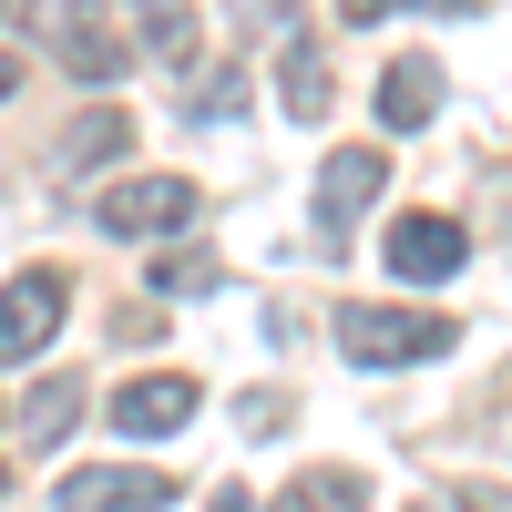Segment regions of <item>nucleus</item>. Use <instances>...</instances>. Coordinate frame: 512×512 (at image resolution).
<instances>
[{
    "mask_svg": "<svg viewBox=\"0 0 512 512\" xmlns=\"http://www.w3.org/2000/svg\"><path fill=\"white\" fill-rule=\"evenodd\" d=\"M21 21H31V41L72 82H123L134 72V41H123V21L103 11V0H21Z\"/></svg>",
    "mask_w": 512,
    "mask_h": 512,
    "instance_id": "nucleus-1",
    "label": "nucleus"
},
{
    "mask_svg": "<svg viewBox=\"0 0 512 512\" xmlns=\"http://www.w3.org/2000/svg\"><path fill=\"white\" fill-rule=\"evenodd\" d=\"M338 349H349V369H410V359L451 349V318L390 308V297H349V308H338Z\"/></svg>",
    "mask_w": 512,
    "mask_h": 512,
    "instance_id": "nucleus-2",
    "label": "nucleus"
},
{
    "mask_svg": "<svg viewBox=\"0 0 512 512\" xmlns=\"http://www.w3.org/2000/svg\"><path fill=\"white\" fill-rule=\"evenodd\" d=\"M195 216H205V195L185 175H113L93 195V226L103 236H185Z\"/></svg>",
    "mask_w": 512,
    "mask_h": 512,
    "instance_id": "nucleus-3",
    "label": "nucleus"
},
{
    "mask_svg": "<svg viewBox=\"0 0 512 512\" xmlns=\"http://www.w3.org/2000/svg\"><path fill=\"white\" fill-rule=\"evenodd\" d=\"M62 267H21L11 287H0V369H21V359H41L52 349V328H62Z\"/></svg>",
    "mask_w": 512,
    "mask_h": 512,
    "instance_id": "nucleus-4",
    "label": "nucleus"
},
{
    "mask_svg": "<svg viewBox=\"0 0 512 512\" xmlns=\"http://www.w3.org/2000/svg\"><path fill=\"white\" fill-rule=\"evenodd\" d=\"M103 410H113V431H123V441H164V431H185V420L205 410V390H195L185 369H154V379H123Z\"/></svg>",
    "mask_w": 512,
    "mask_h": 512,
    "instance_id": "nucleus-5",
    "label": "nucleus"
},
{
    "mask_svg": "<svg viewBox=\"0 0 512 512\" xmlns=\"http://www.w3.org/2000/svg\"><path fill=\"white\" fill-rule=\"evenodd\" d=\"M175 472H144V461H103V472H62V512H164Z\"/></svg>",
    "mask_w": 512,
    "mask_h": 512,
    "instance_id": "nucleus-6",
    "label": "nucleus"
},
{
    "mask_svg": "<svg viewBox=\"0 0 512 512\" xmlns=\"http://www.w3.org/2000/svg\"><path fill=\"white\" fill-rule=\"evenodd\" d=\"M461 256H472L461 216H400V226H390V277H400V287H441Z\"/></svg>",
    "mask_w": 512,
    "mask_h": 512,
    "instance_id": "nucleus-7",
    "label": "nucleus"
},
{
    "mask_svg": "<svg viewBox=\"0 0 512 512\" xmlns=\"http://www.w3.org/2000/svg\"><path fill=\"white\" fill-rule=\"evenodd\" d=\"M379 185H390V154H379V144H338V154L318 164V226L349 236V216L379 205Z\"/></svg>",
    "mask_w": 512,
    "mask_h": 512,
    "instance_id": "nucleus-8",
    "label": "nucleus"
},
{
    "mask_svg": "<svg viewBox=\"0 0 512 512\" xmlns=\"http://www.w3.org/2000/svg\"><path fill=\"white\" fill-rule=\"evenodd\" d=\"M431 113H441V62L431 52H400L390 72H379V123H390V134H420Z\"/></svg>",
    "mask_w": 512,
    "mask_h": 512,
    "instance_id": "nucleus-9",
    "label": "nucleus"
},
{
    "mask_svg": "<svg viewBox=\"0 0 512 512\" xmlns=\"http://www.w3.org/2000/svg\"><path fill=\"white\" fill-rule=\"evenodd\" d=\"M267 512H369V472L349 461H308V472H287Z\"/></svg>",
    "mask_w": 512,
    "mask_h": 512,
    "instance_id": "nucleus-10",
    "label": "nucleus"
},
{
    "mask_svg": "<svg viewBox=\"0 0 512 512\" xmlns=\"http://www.w3.org/2000/svg\"><path fill=\"white\" fill-rule=\"evenodd\" d=\"M277 93H287L297 123H318V113H328V62H318V41H308V31H287V41H277Z\"/></svg>",
    "mask_w": 512,
    "mask_h": 512,
    "instance_id": "nucleus-11",
    "label": "nucleus"
},
{
    "mask_svg": "<svg viewBox=\"0 0 512 512\" xmlns=\"http://www.w3.org/2000/svg\"><path fill=\"white\" fill-rule=\"evenodd\" d=\"M123 144H134V123H123V113L103 103V113H82V123H62V144H52V175H82V164H113Z\"/></svg>",
    "mask_w": 512,
    "mask_h": 512,
    "instance_id": "nucleus-12",
    "label": "nucleus"
},
{
    "mask_svg": "<svg viewBox=\"0 0 512 512\" xmlns=\"http://www.w3.org/2000/svg\"><path fill=\"white\" fill-rule=\"evenodd\" d=\"M72 420H82V379H41L31 410H21V451H31V461H41V451H62Z\"/></svg>",
    "mask_w": 512,
    "mask_h": 512,
    "instance_id": "nucleus-13",
    "label": "nucleus"
},
{
    "mask_svg": "<svg viewBox=\"0 0 512 512\" xmlns=\"http://www.w3.org/2000/svg\"><path fill=\"white\" fill-rule=\"evenodd\" d=\"M134 21H144V52L154 62H195V0H134Z\"/></svg>",
    "mask_w": 512,
    "mask_h": 512,
    "instance_id": "nucleus-14",
    "label": "nucleus"
},
{
    "mask_svg": "<svg viewBox=\"0 0 512 512\" xmlns=\"http://www.w3.org/2000/svg\"><path fill=\"white\" fill-rule=\"evenodd\" d=\"M236 103H246V72H236V62H216V72L195 82V103H185V113H205V123H216V113H236Z\"/></svg>",
    "mask_w": 512,
    "mask_h": 512,
    "instance_id": "nucleus-15",
    "label": "nucleus"
},
{
    "mask_svg": "<svg viewBox=\"0 0 512 512\" xmlns=\"http://www.w3.org/2000/svg\"><path fill=\"white\" fill-rule=\"evenodd\" d=\"M226 267H216V256H164V267H154V297H185V287H216Z\"/></svg>",
    "mask_w": 512,
    "mask_h": 512,
    "instance_id": "nucleus-16",
    "label": "nucleus"
},
{
    "mask_svg": "<svg viewBox=\"0 0 512 512\" xmlns=\"http://www.w3.org/2000/svg\"><path fill=\"white\" fill-rule=\"evenodd\" d=\"M236 21L256 31V21H277V41H287V21H297V0H236Z\"/></svg>",
    "mask_w": 512,
    "mask_h": 512,
    "instance_id": "nucleus-17",
    "label": "nucleus"
},
{
    "mask_svg": "<svg viewBox=\"0 0 512 512\" xmlns=\"http://www.w3.org/2000/svg\"><path fill=\"white\" fill-rule=\"evenodd\" d=\"M461 512H512V492H492V482H472V492H461Z\"/></svg>",
    "mask_w": 512,
    "mask_h": 512,
    "instance_id": "nucleus-18",
    "label": "nucleus"
},
{
    "mask_svg": "<svg viewBox=\"0 0 512 512\" xmlns=\"http://www.w3.org/2000/svg\"><path fill=\"white\" fill-rule=\"evenodd\" d=\"M379 11H400V0H338V21H379Z\"/></svg>",
    "mask_w": 512,
    "mask_h": 512,
    "instance_id": "nucleus-19",
    "label": "nucleus"
},
{
    "mask_svg": "<svg viewBox=\"0 0 512 512\" xmlns=\"http://www.w3.org/2000/svg\"><path fill=\"white\" fill-rule=\"evenodd\" d=\"M11 93H21V62H11V52H0V103H11Z\"/></svg>",
    "mask_w": 512,
    "mask_h": 512,
    "instance_id": "nucleus-20",
    "label": "nucleus"
},
{
    "mask_svg": "<svg viewBox=\"0 0 512 512\" xmlns=\"http://www.w3.org/2000/svg\"><path fill=\"white\" fill-rule=\"evenodd\" d=\"M420 512H451V502H420Z\"/></svg>",
    "mask_w": 512,
    "mask_h": 512,
    "instance_id": "nucleus-21",
    "label": "nucleus"
}]
</instances>
